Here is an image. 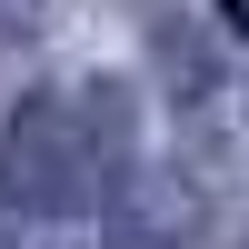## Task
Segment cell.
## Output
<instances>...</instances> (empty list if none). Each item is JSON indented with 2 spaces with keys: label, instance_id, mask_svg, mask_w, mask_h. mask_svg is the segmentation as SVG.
<instances>
[{
  "label": "cell",
  "instance_id": "2",
  "mask_svg": "<svg viewBox=\"0 0 249 249\" xmlns=\"http://www.w3.org/2000/svg\"><path fill=\"white\" fill-rule=\"evenodd\" d=\"M110 249H199V219H190V199L170 179H140L110 210Z\"/></svg>",
  "mask_w": 249,
  "mask_h": 249
},
{
  "label": "cell",
  "instance_id": "1",
  "mask_svg": "<svg viewBox=\"0 0 249 249\" xmlns=\"http://www.w3.org/2000/svg\"><path fill=\"white\" fill-rule=\"evenodd\" d=\"M90 179V140H80V110L60 90H30L10 120H0V210L10 219H60Z\"/></svg>",
  "mask_w": 249,
  "mask_h": 249
}]
</instances>
